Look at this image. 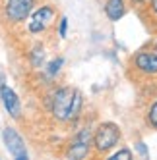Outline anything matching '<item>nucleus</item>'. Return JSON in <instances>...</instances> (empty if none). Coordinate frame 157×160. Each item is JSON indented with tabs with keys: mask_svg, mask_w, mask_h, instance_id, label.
<instances>
[{
	"mask_svg": "<svg viewBox=\"0 0 157 160\" xmlns=\"http://www.w3.org/2000/svg\"><path fill=\"white\" fill-rule=\"evenodd\" d=\"M149 10L153 16H157V0H149Z\"/></svg>",
	"mask_w": 157,
	"mask_h": 160,
	"instance_id": "17",
	"label": "nucleus"
},
{
	"mask_svg": "<svg viewBox=\"0 0 157 160\" xmlns=\"http://www.w3.org/2000/svg\"><path fill=\"white\" fill-rule=\"evenodd\" d=\"M111 158L113 160H132V151L130 148H120V151L111 154Z\"/></svg>",
	"mask_w": 157,
	"mask_h": 160,
	"instance_id": "13",
	"label": "nucleus"
},
{
	"mask_svg": "<svg viewBox=\"0 0 157 160\" xmlns=\"http://www.w3.org/2000/svg\"><path fill=\"white\" fill-rule=\"evenodd\" d=\"M93 147V135L87 128L80 129L78 135L72 139V143L68 145V151H66V156L68 158H74V160H80V158H85L89 154Z\"/></svg>",
	"mask_w": 157,
	"mask_h": 160,
	"instance_id": "4",
	"label": "nucleus"
},
{
	"mask_svg": "<svg viewBox=\"0 0 157 160\" xmlns=\"http://www.w3.org/2000/svg\"><path fill=\"white\" fill-rule=\"evenodd\" d=\"M134 66L136 70L143 75H157V52L151 50H140L136 56H134Z\"/></svg>",
	"mask_w": 157,
	"mask_h": 160,
	"instance_id": "7",
	"label": "nucleus"
},
{
	"mask_svg": "<svg viewBox=\"0 0 157 160\" xmlns=\"http://www.w3.org/2000/svg\"><path fill=\"white\" fill-rule=\"evenodd\" d=\"M0 100H2V104L6 108V112L12 116L14 120H19L21 116V102L16 95L14 89H10L8 85H2V89H0Z\"/></svg>",
	"mask_w": 157,
	"mask_h": 160,
	"instance_id": "8",
	"label": "nucleus"
},
{
	"mask_svg": "<svg viewBox=\"0 0 157 160\" xmlns=\"http://www.w3.org/2000/svg\"><path fill=\"white\" fill-rule=\"evenodd\" d=\"M54 18H57V10L52 6L45 4V6H39L37 10H33L29 14V21H27V29L33 35H39V33H45L51 25Z\"/></svg>",
	"mask_w": 157,
	"mask_h": 160,
	"instance_id": "3",
	"label": "nucleus"
},
{
	"mask_svg": "<svg viewBox=\"0 0 157 160\" xmlns=\"http://www.w3.org/2000/svg\"><path fill=\"white\" fill-rule=\"evenodd\" d=\"M29 60H31V66H33V68H39V66L43 64V60H45V50H43L41 44H37V47L31 50Z\"/></svg>",
	"mask_w": 157,
	"mask_h": 160,
	"instance_id": "11",
	"label": "nucleus"
},
{
	"mask_svg": "<svg viewBox=\"0 0 157 160\" xmlns=\"http://www.w3.org/2000/svg\"><path fill=\"white\" fill-rule=\"evenodd\" d=\"M120 141V128L113 122H103L93 133V147L99 154L109 152Z\"/></svg>",
	"mask_w": 157,
	"mask_h": 160,
	"instance_id": "1",
	"label": "nucleus"
},
{
	"mask_svg": "<svg viewBox=\"0 0 157 160\" xmlns=\"http://www.w3.org/2000/svg\"><path fill=\"white\" fill-rule=\"evenodd\" d=\"M136 147H138V151H140V154H142V156H148V148H145V145H143L142 141H140Z\"/></svg>",
	"mask_w": 157,
	"mask_h": 160,
	"instance_id": "16",
	"label": "nucleus"
},
{
	"mask_svg": "<svg viewBox=\"0 0 157 160\" xmlns=\"http://www.w3.org/2000/svg\"><path fill=\"white\" fill-rule=\"evenodd\" d=\"M2 85H4V73L0 72V89H2Z\"/></svg>",
	"mask_w": 157,
	"mask_h": 160,
	"instance_id": "18",
	"label": "nucleus"
},
{
	"mask_svg": "<svg viewBox=\"0 0 157 160\" xmlns=\"http://www.w3.org/2000/svg\"><path fill=\"white\" fill-rule=\"evenodd\" d=\"M74 95H76V89H72V87H60V89H57V93L52 95L51 110H52V116L58 122H68Z\"/></svg>",
	"mask_w": 157,
	"mask_h": 160,
	"instance_id": "2",
	"label": "nucleus"
},
{
	"mask_svg": "<svg viewBox=\"0 0 157 160\" xmlns=\"http://www.w3.org/2000/svg\"><path fill=\"white\" fill-rule=\"evenodd\" d=\"M62 64H64V60L62 58H54L51 64H49V75H57L58 72H60V68H62Z\"/></svg>",
	"mask_w": 157,
	"mask_h": 160,
	"instance_id": "14",
	"label": "nucleus"
},
{
	"mask_svg": "<svg viewBox=\"0 0 157 160\" xmlns=\"http://www.w3.org/2000/svg\"><path fill=\"white\" fill-rule=\"evenodd\" d=\"M66 33H68V18H60V25H58V35L62 39H66Z\"/></svg>",
	"mask_w": 157,
	"mask_h": 160,
	"instance_id": "15",
	"label": "nucleus"
},
{
	"mask_svg": "<svg viewBox=\"0 0 157 160\" xmlns=\"http://www.w3.org/2000/svg\"><path fill=\"white\" fill-rule=\"evenodd\" d=\"M132 2H136V4H143L145 0H132Z\"/></svg>",
	"mask_w": 157,
	"mask_h": 160,
	"instance_id": "19",
	"label": "nucleus"
},
{
	"mask_svg": "<svg viewBox=\"0 0 157 160\" xmlns=\"http://www.w3.org/2000/svg\"><path fill=\"white\" fill-rule=\"evenodd\" d=\"M2 139H4V145L8 148V152L12 154L16 160H27V148H25V143L21 139V135L14 129V128H4L2 131Z\"/></svg>",
	"mask_w": 157,
	"mask_h": 160,
	"instance_id": "6",
	"label": "nucleus"
},
{
	"mask_svg": "<svg viewBox=\"0 0 157 160\" xmlns=\"http://www.w3.org/2000/svg\"><path fill=\"white\" fill-rule=\"evenodd\" d=\"M148 123L151 125L153 129H157V98L151 102V106L148 110Z\"/></svg>",
	"mask_w": 157,
	"mask_h": 160,
	"instance_id": "12",
	"label": "nucleus"
},
{
	"mask_svg": "<svg viewBox=\"0 0 157 160\" xmlns=\"http://www.w3.org/2000/svg\"><path fill=\"white\" fill-rule=\"evenodd\" d=\"M33 8H35V0H6L4 16L12 23H21L29 18Z\"/></svg>",
	"mask_w": 157,
	"mask_h": 160,
	"instance_id": "5",
	"label": "nucleus"
},
{
	"mask_svg": "<svg viewBox=\"0 0 157 160\" xmlns=\"http://www.w3.org/2000/svg\"><path fill=\"white\" fill-rule=\"evenodd\" d=\"M105 14L111 21H118L126 14V2L124 0H107L105 4Z\"/></svg>",
	"mask_w": 157,
	"mask_h": 160,
	"instance_id": "9",
	"label": "nucleus"
},
{
	"mask_svg": "<svg viewBox=\"0 0 157 160\" xmlns=\"http://www.w3.org/2000/svg\"><path fill=\"white\" fill-rule=\"evenodd\" d=\"M82 104H84V97H82L80 91L76 89V95H74V100H72V108H70V118H68V122H70V120H76L78 116H80Z\"/></svg>",
	"mask_w": 157,
	"mask_h": 160,
	"instance_id": "10",
	"label": "nucleus"
}]
</instances>
